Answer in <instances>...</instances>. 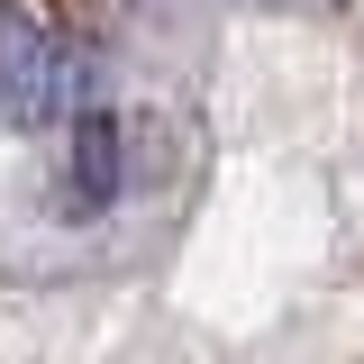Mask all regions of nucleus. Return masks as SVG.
I'll return each mask as SVG.
<instances>
[{
    "label": "nucleus",
    "mask_w": 364,
    "mask_h": 364,
    "mask_svg": "<svg viewBox=\"0 0 364 364\" xmlns=\"http://www.w3.org/2000/svg\"><path fill=\"white\" fill-rule=\"evenodd\" d=\"M46 109H55V46L37 9L0 0V128H37Z\"/></svg>",
    "instance_id": "f257e3e1"
},
{
    "label": "nucleus",
    "mask_w": 364,
    "mask_h": 364,
    "mask_svg": "<svg viewBox=\"0 0 364 364\" xmlns=\"http://www.w3.org/2000/svg\"><path fill=\"white\" fill-rule=\"evenodd\" d=\"M119 200V119L109 109H82L73 128V155H64V210H109Z\"/></svg>",
    "instance_id": "f03ea898"
}]
</instances>
